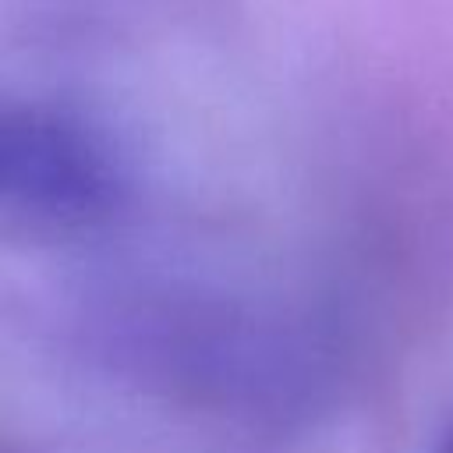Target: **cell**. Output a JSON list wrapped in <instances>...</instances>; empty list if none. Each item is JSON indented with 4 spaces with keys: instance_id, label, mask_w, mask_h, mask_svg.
<instances>
[{
    "instance_id": "1",
    "label": "cell",
    "mask_w": 453,
    "mask_h": 453,
    "mask_svg": "<svg viewBox=\"0 0 453 453\" xmlns=\"http://www.w3.org/2000/svg\"><path fill=\"white\" fill-rule=\"evenodd\" d=\"M7 180L28 202L50 209H88L99 202V166L78 134L53 120L25 117L7 131Z\"/></svg>"
},
{
    "instance_id": "2",
    "label": "cell",
    "mask_w": 453,
    "mask_h": 453,
    "mask_svg": "<svg viewBox=\"0 0 453 453\" xmlns=\"http://www.w3.org/2000/svg\"><path fill=\"white\" fill-rule=\"evenodd\" d=\"M442 453H453V439H449V442H446V449H442Z\"/></svg>"
}]
</instances>
